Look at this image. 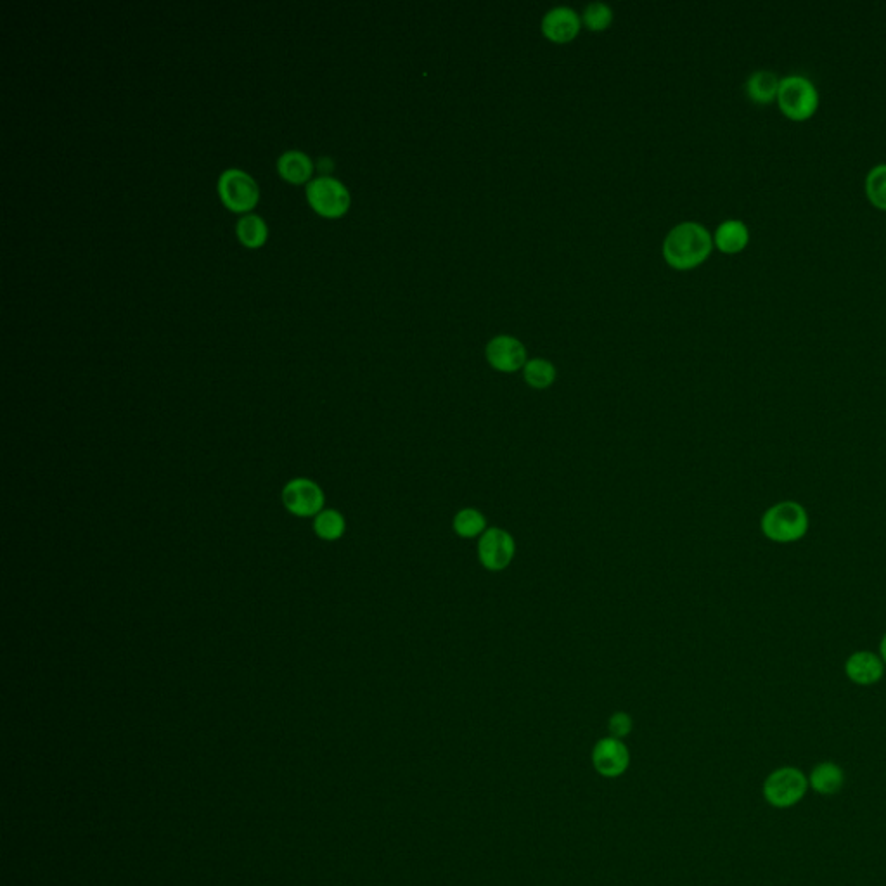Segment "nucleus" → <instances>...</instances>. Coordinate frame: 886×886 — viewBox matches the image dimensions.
<instances>
[{
	"mask_svg": "<svg viewBox=\"0 0 886 886\" xmlns=\"http://www.w3.org/2000/svg\"><path fill=\"white\" fill-rule=\"evenodd\" d=\"M809 530V514L798 502L784 501L767 509L762 516V532L767 539L788 544L803 539Z\"/></svg>",
	"mask_w": 886,
	"mask_h": 886,
	"instance_id": "nucleus-3",
	"label": "nucleus"
},
{
	"mask_svg": "<svg viewBox=\"0 0 886 886\" xmlns=\"http://www.w3.org/2000/svg\"><path fill=\"white\" fill-rule=\"evenodd\" d=\"M880 649H881V660H883V662L886 663V634H885V637H883V639H881Z\"/></svg>",
	"mask_w": 886,
	"mask_h": 886,
	"instance_id": "nucleus-24",
	"label": "nucleus"
},
{
	"mask_svg": "<svg viewBox=\"0 0 886 886\" xmlns=\"http://www.w3.org/2000/svg\"><path fill=\"white\" fill-rule=\"evenodd\" d=\"M578 30H580V20L570 7H556L553 11H549L542 21V32L547 39L553 40L556 44H565L575 39Z\"/></svg>",
	"mask_w": 886,
	"mask_h": 886,
	"instance_id": "nucleus-12",
	"label": "nucleus"
},
{
	"mask_svg": "<svg viewBox=\"0 0 886 886\" xmlns=\"http://www.w3.org/2000/svg\"><path fill=\"white\" fill-rule=\"evenodd\" d=\"M848 679L859 686H873L881 681L885 662L871 651H857L845 663Z\"/></svg>",
	"mask_w": 886,
	"mask_h": 886,
	"instance_id": "nucleus-11",
	"label": "nucleus"
},
{
	"mask_svg": "<svg viewBox=\"0 0 886 886\" xmlns=\"http://www.w3.org/2000/svg\"><path fill=\"white\" fill-rule=\"evenodd\" d=\"M454 532L463 539H476L487 532V520L483 513L475 508H464L454 516L452 521Z\"/></svg>",
	"mask_w": 886,
	"mask_h": 886,
	"instance_id": "nucleus-17",
	"label": "nucleus"
},
{
	"mask_svg": "<svg viewBox=\"0 0 886 886\" xmlns=\"http://www.w3.org/2000/svg\"><path fill=\"white\" fill-rule=\"evenodd\" d=\"M847 783V776L840 765L831 760L817 764L809 774L810 790L821 797H835Z\"/></svg>",
	"mask_w": 886,
	"mask_h": 886,
	"instance_id": "nucleus-13",
	"label": "nucleus"
},
{
	"mask_svg": "<svg viewBox=\"0 0 886 886\" xmlns=\"http://www.w3.org/2000/svg\"><path fill=\"white\" fill-rule=\"evenodd\" d=\"M490 366L501 373H514L527 364V350L513 336H497L487 345Z\"/></svg>",
	"mask_w": 886,
	"mask_h": 886,
	"instance_id": "nucleus-10",
	"label": "nucleus"
},
{
	"mask_svg": "<svg viewBox=\"0 0 886 886\" xmlns=\"http://www.w3.org/2000/svg\"><path fill=\"white\" fill-rule=\"evenodd\" d=\"M592 764L594 769L604 777L622 776L629 769L630 753L622 739L603 738L599 739L592 750Z\"/></svg>",
	"mask_w": 886,
	"mask_h": 886,
	"instance_id": "nucleus-8",
	"label": "nucleus"
},
{
	"mask_svg": "<svg viewBox=\"0 0 886 886\" xmlns=\"http://www.w3.org/2000/svg\"><path fill=\"white\" fill-rule=\"evenodd\" d=\"M307 198L315 212L324 217H340L350 206V194L340 180L319 177L307 186Z\"/></svg>",
	"mask_w": 886,
	"mask_h": 886,
	"instance_id": "nucleus-6",
	"label": "nucleus"
},
{
	"mask_svg": "<svg viewBox=\"0 0 886 886\" xmlns=\"http://www.w3.org/2000/svg\"><path fill=\"white\" fill-rule=\"evenodd\" d=\"M314 530L321 539H340L345 532V520L338 511H322L315 516Z\"/></svg>",
	"mask_w": 886,
	"mask_h": 886,
	"instance_id": "nucleus-21",
	"label": "nucleus"
},
{
	"mask_svg": "<svg viewBox=\"0 0 886 886\" xmlns=\"http://www.w3.org/2000/svg\"><path fill=\"white\" fill-rule=\"evenodd\" d=\"M516 542L513 535L502 528H487L478 540V559L490 572H502L513 563Z\"/></svg>",
	"mask_w": 886,
	"mask_h": 886,
	"instance_id": "nucleus-7",
	"label": "nucleus"
},
{
	"mask_svg": "<svg viewBox=\"0 0 886 886\" xmlns=\"http://www.w3.org/2000/svg\"><path fill=\"white\" fill-rule=\"evenodd\" d=\"M781 78L769 70H758L746 82V92L753 103L769 104L777 99Z\"/></svg>",
	"mask_w": 886,
	"mask_h": 886,
	"instance_id": "nucleus-15",
	"label": "nucleus"
},
{
	"mask_svg": "<svg viewBox=\"0 0 886 886\" xmlns=\"http://www.w3.org/2000/svg\"><path fill=\"white\" fill-rule=\"evenodd\" d=\"M866 194L876 208L886 210V163H880L867 172Z\"/></svg>",
	"mask_w": 886,
	"mask_h": 886,
	"instance_id": "nucleus-20",
	"label": "nucleus"
},
{
	"mask_svg": "<svg viewBox=\"0 0 886 886\" xmlns=\"http://www.w3.org/2000/svg\"><path fill=\"white\" fill-rule=\"evenodd\" d=\"M750 241V231L741 220H726L715 232V244L724 253H739Z\"/></svg>",
	"mask_w": 886,
	"mask_h": 886,
	"instance_id": "nucleus-14",
	"label": "nucleus"
},
{
	"mask_svg": "<svg viewBox=\"0 0 886 886\" xmlns=\"http://www.w3.org/2000/svg\"><path fill=\"white\" fill-rule=\"evenodd\" d=\"M236 232L241 243L246 244L248 248H258L265 243L267 239V225L258 215H244L243 219H239L236 225Z\"/></svg>",
	"mask_w": 886,
	"mask_h": 886,
	"instance_id": "nucleus-18",
	"label": "nucleus"
},
{
	"mask_svg": "<svg viewBox=\"0 0 886 886\" xmlns=\"http://www.w3.org/2000/svg\"><path fill=\"white\" fill-rule=\"evenodd\" d=\"M712 246V236L703 225L684 222L668 232L663 255L674 269H693L707 260Z\"/></svg>",
	"mask_w": 886,
	"mask_h": 886,
	"instance_id": "nucleus-1",
	"label": "nucleus"
},
{
	"mask_svg": "<svg viewBox=\"0 0 886 886\" xmlns=\"http://www.w3.org/2000/svg\"><path fill=\"white\" fill-rule=\"evenodd\" d=\"M523 376H525V381L532 388L546 390V388L553 385L554 379H556V369H554L553 364L549 360H528L527 364H525V369H523Z\"/></svg>",
	"mask_w": 886,
	"mask_h": 886,
	"instance_id": "nucleus-19",
	"label": "nucleus"
},
{
	"mask_svg": "<svg viewBox=\"0 0 886 886\" xmlns=\"http://www.w3.org/2000/svg\"><path fill=\"white\" fill-rule=\"evenodd\" d=\"M277 170L293 184H303L312 174V161L302 151H286L277 160Z\"/></svg>",
	"mask_w": 886,
	"mask_h": 886,
	"instance_id": "nucleus-16",
	"label": "nucleus"
},
{
	"mask_svg": "<svg viewBox=\"0 0 886 886\" xmlns=\"http://www.w3.org/2000/svg\"><path fill=\"white\" fill-rule=\"evenodd\" d=\"M611 21H613V13H611L610 7L603 2H594L591 6L585 7L584 23L594 32L606 30L611 25Z\"/></svg>",
	"mask_w": 886,
	"mask_h": 886,
	"instance_id": "nucleus-22",
	"label": "nucleus"
},
{
	"mask_svg": "<svg viewBox=\"0 0 886 886\" xmlns=\"http://www.w3.org/2000/svg\"><path fill=\"white\" fill-rule=\"evenodd\" d=\"M283 501L286 509L296 516H314L322 509L324 495L319 485L305 478H298L284 488Z\"/></svg>",
	"mask_w": 886,
	"mask_h": 886,
	"instance_id": "nucleus-9",
	"label": "nucleus"
},
{
	"mask_svg": "<svg viewBox=\"0 0 886 886\" xmlns=\"http://www.w3.org/2000/svg\"><path fill=\"white\" fill-rule=\"evenodd\" d=\"M608 729H610L613 738L622 739L625 736H629L630 731H632L630 715H627L625 712L613 713L610 722H608Z\"/></svg>",
	"mask_w": 886,
	"mask_h": 886,
	"instance_id": "nucleus-23",
	"label": "nucleus"
},
{
	"mask_svg": "<svg viewBox=\"0 0 886 886\" xmlns=\"http://www.w3.org/2000/svg\"><path fill=\"white\" fill-rule=\"evenodd\" d=\"M777 103L784 115L791 120L802 122L814 115L819 108V92L809 78L803 75H790L781 78Z\"/></svg>",
	"mask_w": 886,
	"mask_h": 886,
	"instance_id": "nucleus-4",
	"label": "nucleus"
},
{
	"mask_svg": "<svg viewBox=\"0 0 886 886\" xmlns=\"http://www.w3.org/2000/svg\"><path fill=\"white\" fill-rule=\"evenodd\" d=\"M220 198L232 212H248L258 201V186L251 175L229 168L219 179Z\"/></svg>",
	"mask_w": 886,
	"mask_h": 886,
	"instance_id": "nucleus-5",
	"label": "nucleus"
},
{
	"mask_svg": "<svg viewBox=\"0 0 886 886\" xmlns=\"http://www.w3.org/2000/svg\"><path fill=\"white\" fill-rule=\"evenodd\" d=\"M809 791V774L793 765H784L772 771L762 784L765 802L779 810L797 807Z\"/></svg>",
	"mask_w": 886,
	"mask_h": 886,
	"instance_id": "nucleus-2",
	"label": "nucleus"
}]
</instances>
